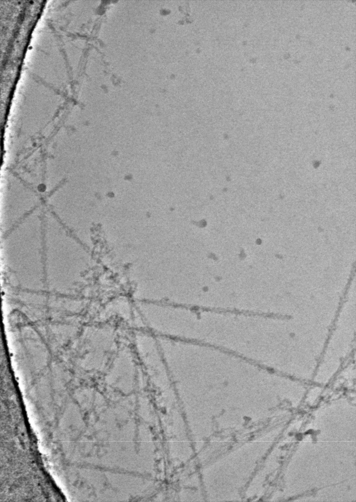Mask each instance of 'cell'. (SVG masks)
<instances>
[{"label":"cell","instance_id":"1","mask_svg":"<svg viewBox=\"0 0 356 502\" xmlns=\"http://www.w3.org/2000/svg\"><path fill=\"white\" fill-rule=\"evenodd\" d=\"M113 380L119 388H130L136 380V369L130 351L124 349L119 351L112 369Z\"/></svg>","mask_w":356,"mask_h":502}]
</instances>
